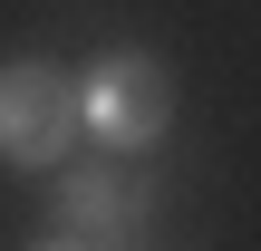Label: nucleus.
Here are the masks:
<instances>
[{
    "label": "nucleus",
    "mask_w": 261,
    "mask_h": 251,
    "mask_svg": "<svg viewBox=\"0 0 261 251\" xmlns=\"http://www.w3.org/2000/svg\"><path fill=\"white\" fill-rule=\"evenodd\" d=\"M145 213H155V193L126 184V174H107V164L58 174V232L77 251H136L145 242Z\"/></svg>",
    "instance_id": "7ed1b4c3"
},
{
    "label": "nucleus",
    "mask_w": 261,
    "mask_h": 251,
    "mask_svg": "<svg viewBox=\"0 0 261 251\" xmlns=\"http://www.w3.org/2000/svg\"><path fill=\"white\" fill-rule=\"evenodd\" d=\"M19 251H77V242H68V232H39V242H19Z\"/></svg>",
    "instance_id": "20e7f679"
},
{
    "label": "nucleus",
    "mask_w": 261,
    "mask_h": 251,
    "mask_svg": "<svg viewBox=\"0 0 261 251\" xmlns=\"http://www.w3.org/2000/svg\"><path fill=\"white\" fill-rule=\"evenodd\" d=\"M77 145V77L58 58H0V164L58 174Z\"/></svg>",
    "instance_id": "f03ea898"
},
{
    "label": "nucleus",
    "mask_w": 261,
    "mask_h": 251,
    "mask_svg": "<svg viewBox=\"0 0 261 251\" xmlns=\"http://www.w3.org/2000/svg\"><path fill=\"white\" fill-rule=\"evenodd\" d=\"M165 126H174V68H165V58L107 48V58L77 77V135H97V145H116V155H145V145H165Z\"/></svg>",
    "instance_id": "f257e3e1"
}]
</instances>
